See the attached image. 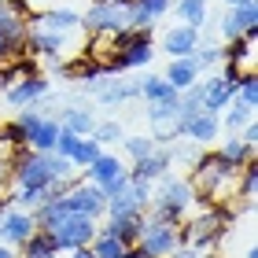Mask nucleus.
Listing matches in <instances>:
<instances>
[{
    "label": "nucleus",
    "instance_id": "72a5a7b5",
    "mask_svg": "<svg viewBox=\"0 0 258 258\" xmlns=\"http://www.w3.org/2000/svg\"><path fill=\"white\" fill-rule=\"evenodd\" d=\"M243 181H240V196H243V203H251L254 199V181H258V166H254V159L251 162H243Z\"/></svg>",
    "mask_w": 258,
    "mask_h": 258
},
{
    "label": "nucleus",
    "instance_id": "6ab92c4d",
    "mask_svg": "<svg viewBox=\"0 0 258 258\" xmlns=\"http://www.w3.org/2000/svg\"><path fill=\"white\" fill-rule=\"evenodd\" d=\"M162 78H166L177 92H184V89H192L196 81H199V67L192 63V55H181V59H173V63H170V70H166Z\"/></svg>",
    "mask_w": 258,
    "mask_h": 258
},
{
    "label": "nucleus",
    "instance_id": "423d86ee",
    "mask_svg": "<svg viewBox=\"0 0 258 258\" xmlns=\"http://www.w3.org/2000/svg\"><path fill=\"white\" fill-rule=\"evenodd\" d=\"M151 55H155V48H151V33L140 30V37H137L133 44L118 48V52L107 59V70H111V74H118V70H140V67L151 63Z\"/></svg>",
    "mask_w": 258,
    "mask_h": 258
},
{
    "label": "nucleus",
    "instance_id": "f257e3e1",
    "mask_svg": "<svg viewBox=\"0 0 258 258\" xmlns=\"http://www.w3.org/2000/svg\"><path fill=\"white\" fill-rule=\"evenodd\" d=\"M196 199L199 196L192 188V181H177V177H170V173H162V188H159V196H151L148 207H155L159 221H181L184 210L196 207Z\"/></svg>",
    "mask_w": 258,
    "mask_h": 258
},
{
    "label": "nucleus",
    "instance_id": "7c9ffc66",
    "mask_svg": "<svg viewBox=\"0 0 258 258\" xmlns=\"http://www.w3.org/2000/svg\"><path fill=\"white\" fill-rule=\"evenodd\" d=\"M232 11H236V22H240V30H243V33H254V26H258V4H254V0L232 4Z\"/></svg>",
    "mask_w": 258,
    "mask_h": 258
},
{
    "label": "nucleus",
    "instance_id": "a211bd4d",
    "mask_svg": "<svg viewBox=\"0 0 258 258\" xmlns=\"http://www.w3.org/2000/svg\"><path fill=\"white\" fill-rule=\"evenodd\" d=\"M19 247H22L19 258H55V254H59V247H55V240H52L48 229H33Z\"/></svg>",
    "mask_w": 258,
    "mask_h": 258
},
{
    "label": "nucleus",
    "instance_id": "4be33fe9",
    "mask_svg": "<svg viewBox=\"0 0 258 258\" xmlns=\"http://www.w3.org/2000/svg\"><path fill=\"white\" fill-rule=\"evenodd\" d=\"M140 225H144V214H129V218H111V225H103V232H111L125 247H133L137 236H140Z\"/></svg>",
    "mask_w": 258,
    "mask_h": 258
},
{
    "label": "nucleus",
    "instance_id": "4c0bfd02",
    "mask_svg": "<svg viewBox=\"0 0 258 258\" xmlns=\"http://www.w3.org/2000/svg\"><path fill=\"white\" fill-rule=\"evenodd\" d=\"M11 52H15V48H11V44H8L4 37H0V63H4V59H8V55H11Z\"/></svg>",
    "mask_w": 258,
    "mask_h": 258
},
{
    "label": "nucleus",
    "instance_id": "9b49d317",
    "mask_svg": "<svg viewBox=\"0 0 258 258\" xmlns=\"http://www.w3.org/2000/svg\"><path fill=\"white\" fill-rule=\"evenodd\" d=\"M44 92H48V78L30 74V78H19V81L8 85V103L11 107H30V103H37Z\"/></svg>",
    "mask_w": 258,
    "mask_h": 258
},
{
    "label": "nucleus",
    "instance_id": "473e14b6",
    "mask_svg": "<svg viewBox=\"0 0 258 258\" xmlns=\"http://www.w3.org/2000/svg\"><path fill=\"white\" fill-rule=\"evenodd\" d=\"M192 63L199 70H210V67H218L221 63V48H214V44H196V52H192Z\"/></svg>",
    "mask_w": 258,
    "mask_h": 258
},
{
    "label": "nucleus",
    "instance_id": "79ce46f5",
    "mask_svg": "<svg viewBox=\"0 0 258 258\" xmlns=\"http://www.w3.org/2000/svg\"><path fill=\"white\" fill-rule=\"evenodd\" d=\"M0 214H4V210H0Z\"/></svg>",
    "mask_w": 258,
    "mask_h": 258
},
{
    "label": "nucleus",
    "instance_id": "dca6fc26",
    "mask_svg": "<svg viewBox=\"0 0 258 258\" xmlns=\"http://www.w3.org/2000/svg\"><path fill=\"white\" fill-rule=\"evenodd\" d=\"M100 100L107 107H122L125 100H137L140 96V81H122V78H111V85H96Z\"/></svg>",
    "mask_w": 258,
    "mask_h": 258
},
{
    "label": "nucleus",
    "instance_id": "aec40b11",
    "mask_svg": "<svg viewBox=\"0 0 258 258\" xmlns=\"http://www.w3.org/2000/svg\"><path fill=\"white\" fill-rule=\"evenodd\" d=\"M26 41H30V48L41 52V55H59L63 44H67V33H52V30L33 26V30H26Z\"/></svg>",
    "mask_w": 258,
    "mask_h": 258
},
{
    "label": "nucleus",
    "instance_id": "412c9836",
    "mask_svg": "<svg viewBox=\"0 0 258 258\" xmlns=\"http://www.w3.org/2000/svg\"><path fill=\"white\" fill-rule=\"evenodd\" d=\"M218 155H221V159H229V162H232V166H236V170H240V166H243V162H251V159H254V148H251V144H247V140H243L240 133H229L225 140H221V148H218Z\"/></svg>",
    "mask_w": 258,
    "mask_h": 258
},
{
    "label": "nucleus",
    "instance_id": "4468645a",
    "mask_svg": "<svg viewBox=\"0 0 258 258\" xmlns=\"http://www.w3.org/2000/svg\"><path fill=\"white\" fill-rule=\"evenodd\" d=\"M133 181H159L162 173H170V151H151V155H144V159H137L133 166L125 170Z\"/></svg>",
    "mask_w": 258,
    "mask_h": 258
},
{
    "label": "nucleus",
    "instance_id": "f8f14e48",
    "mask_svg": "<svg viewBox=\"0 0 258 258\" xmlns=\"http://www.w3.org/2000/svg\"><path fill=\"white\" fill-rule=\"evenodd\" d=\"M199 44V30L188 26V22H177V26L166 30V37H162V48H166L170 59H181V55H192Z\"/></svg>",
    "mask_w": 258,
    "mask_h": 258
},
{
    "label": "nucleus",
    "instance_id": "0eeeda50",
    "mask_svg": "<svg viewBox=\"0 0 258 258\" xmlns=\"http://www.w3.org/2000/svg\"><path fill=\"white\" fill-rule=\"evenodd\" d=\"M63 203L70 214H89V218H100L103 214V192L100 184H70V188L63 192Z\"/></svg>",
    "mask_w": 258,
    "mask_h": 258
},
{
    "label": "nucleus",
    "instance_id": "5701e85b",
    "mask_svg": "<svg viewBox=\"0 0 258 258\" xmlns=\"http://www.w3.org/2000/svg\"><path fill=\"white\" fill-rule=\"evenodd\" d=\"M140 96H144L148 103H162V100H177L181 92L173 89V85H170V81L162 78V74H151V78H144V81H140Z\"/></svg>",
    "mask_w": 258,
    "mask_h": 258
},
{
    "label": "nucleus",
    "instance_id": "bb28decb",
    "mask_svg": "<svg viewBox=\"0 0 258 258\" xmlns=\"http://www.w3.org/2000/svg\"><path fill=\"white\" fill-rule=\"evenodd\" d=\"M177 19L199 30L207 22V0H177Z\"/></svg>",
    "mask_w": 258,
    "mask_h": 258
},
{
    "label": "nucleus",
    "instance_id": "f3484780",
    "mask_svg": "<svg viewBox=\"0 0 258 258\" xmlns=\"http://www.w3.org/2000/svg\"><path fill=\"white\" fill-rule=\"evenodd\" d=\"M170 11V0H133V15H129V26L148 30L151 22H159Z\"/></svg>",
    "mask_w": 258,
    "mask_h": 258
},
{
    "label": "nucleus",
    "instance_id": "a878e982",
    "mask_svg": "<svg viewBox=\"0 0 258 258\" xmlns=\"http://www.w3.org/2000/svg\"><path fill=\"white\" fill-rule=\"evenodd\" d=\"M59 125L70 129V133H78V137H89L92 129H96V118H92L85 107H67L63 118H59Z\"/></svg>",
    "mask_w": 258,
    "mask_h": 258
},
{
    "label": "nucleus",
    "instance_id": "2eb2a0df",
    "mask_svg": "<svg viewBox=\"0 0 258 258\" xmlns=\"http://www.w3.org/2000/svg\"><path fill=\"white\" fill-rule=\"evenodd\" d=\"M33 26L52 30V33H70V30L81 26V15H78L74 8H52V11H44V15L33 19Z\"/></svg>",
    "mask_w": 258,
    "mask_h": 258
},
{
    "label": "nucleus",
    "instance_id": "2f4dec72",
    "mask_svg": "<svg viewBox=\"0 0 258 258\" xmlns=\"http://www.w3.org/2000/svg\"><path fill=\"white\" fill-rule=\"evenodd\" d=\"M122 144H125V155L133 159V162H137V159H144V155H151V151L159 148L151 137H122Z\"/></svg>",
    "mask_w": 258,
    "mask_h": 258
},
{
    "label": "nucleus",
    "instance_id": "a19ab883",
    "mask_svg": "<svg viewBox=\"0 0 258 258\" xmlns=\"http://www.w3.org/2000/svg\"><path fill=\"white\" fill-rule=\"evenodd\" d=\"M221 4H225V8H232V4H243V0H221Z\"/></svg>",
    "mask_w": 258,
    "mask_h": 258
},
{
    "label": "nucleus",
    "instance_id": "ddd939ff",
    "mask_svg": "<svg viewBox=\"0 0 258 258\" xmlns=\"http://www.w3.org/2000/svg\"><path fill=\"white\" fill-rule=\"evenodd\" d=\"M85 173H89V181L92 184H111V181H118V177H125V162L118 159V155H107V151H100L96 159L85 166Z\"/></svg>",
    "mask_w": 258,
    "mask_h": 258
},
{
    "label": "nucleus",
    "instance_id": "20e7f679",
    "mask_svg": "<svg viewBox=\"0 0 258 258\" xmlns=\"http://www.w3.org/2000/svg\"><path fill=\"white\" fill-rule=\"evenodd\" d=\"M129 15H133V0H96L85 15H81V26H85L92 37L96 33H114L129 26Z\"/></svg>",
    "mask_w": 258,
    "mask_h": 258
},
{
    "label": "nucleus",
    "instance_id": "7ed1b4c3",
    "mask_svg": "<svg viewBox=\"0 0 258 258\" xmlns=\"http://www.w3.org/2000/svg\"><path fill=\"white\" fill-rule=\"evenodd\" d=\"M137 247L144 251L148 258H170L173 251L181 247V229L177 221H159V218H144L137 236Z\"/></svg>",
    "mask_w": 258,
    "mask_h": 258
},
{
    "label": "nucleus",
    "instance_id": "f704fd0d",
    "mask_svg": "<svg viewBox=\"0 0 258 258\" xmlns=\"http://www.w3.org/2000/svg\"><path fill=\"white\" fill-rule=\"evenodd\" d=\"M0 140H4V144H26V133H22L19 122H11V125L0 129Z\"/></svg>",
    "mask_w": 258,
    "mask_h": 258
},
{
    "label": "nucleus",
    "instance_id": "b1692460",
    "mask_svg": "<svg viewBox=\"0 0 258 258\" xmlns=\"http://www.w3.org/2000/svg\"><path fill=\"white\" fill-rule=\"evenodd\" d=\"M55 137H59V118H41L37 125H33V133L26 144L33 151H52L55 148Z\"/></svg>",
    "mask_w": 258,
    "mask_h": 258
},
{
    "label": "nucleus",
    "instance_id": "9d476101",
    "mask_svg": "<svg viewBox=\"0 0 258 258\" xmlns=\"http://www.w3.org/2000/svg\"><path fill=\"white\" fill-rule=\"evenodd\" d=\"M199 103H203V111L210 114H221V107H229V100H236V85L225 78H207V81H199Z\"/></svg>",
    "mask_w": 258,
    "mask_h": 258
},
{
    "label": "nucleus",
    "instance_id": "cd10ccee",
    "mask_svg": "<svg viewBox=\"0 0 258 258\" xmlns=\"http://www.w3.org/2000/svg\"><path fill=\"white\" fill-rule=\"evenodd\" d=\"M100 151H103V144H96L92 137H81V140H78V148H74V155H70V162H74L78 170H85L89 162L100 155Z\"/></svg>",
    "mask_w": 258,
    "mask_h": 258
},
{
    "label": "nucleus",
    "instance_id": "39448f33",
    "mask_svg": "<svg viewBox=\"0 0 258 258\" xmlns=\"http://www.w3.org/2000/svg\"><path fill=\"white\" fill-rule=\"evenodd\" d=\"M96 218H89V214H67L59 225H52V240H55V247L59 251H74V247H89L92 236H96Z\"/></svg>",
    "mask_w": 258,
    "mask_h": 258
},
{
    "label": "nucleus",
    "instance_id": "c756f323",
    "mask_svg": "<svg viewBox=\"0 0 258 258\" xmlns=\"http://www.w3.org/2000/svg\"><path fill=\"white\" fill-rule=\"evenodd\" d=\"M96 144H122V137H125V129L118 122H96V129L89 133Z\"/></svg>",
    "mask_w": 258,
    "mask_h": 258
},
{
    "label": "nucleus",
    "instance_id": "1a4fd4ad",
    "mask_svg": "<svg viewBox=\"0 0 258 258\" xmlns=\"http://www.w3.org/2000/svg\"><path fill=\"white\" fill-rule=\"evenodd\" d=\"M177 129H181V137H188V140H192V144L207 148L210 140H218L221 122H218V114H210V111H196L192 118H184Z\"/></svg>",
    "mask_w": 258,
    "mask_h": 258
},
{
    "label": "nucleus",
    "instance_id": "c9c22d12",
    "mask_svg": "<svg viewBox=\"0 0 258 258\" xmlns=\"http://www.w3.org/2000/svg\"><path fill=\"white\" fill-rule=\"evenodd\" d=\"M240 137H243V140H247V144H251V148L258 144V125H254V118H251L247 125H243V129H240Z\"/></svg>",
    "mask_w": 258,
    "mask_h": 258
},
{
    "label": "nucleus",
    "instance_id": "393cba45",
    "mask_svg": "<svg viewBox=\"0 0 258 258\" xmlns=\"http://www.w3.org/2000/svg\"><path fill=\"white\" fill-rule=\"evenodd\" d=\"M251 118H254V107H243L240 100H229V107H221V118H218V122L225 125L229 133H240Z\"/></svg>",
    "mask_w": 258,
    "mask_h": 258
},
{
    "label": "nucleus",
    "instance_id": "f03ea898",
    "mask_svg": "<svg viewBox=\"0 0 258 258\" xmlns=\"http://www.w3.org/2000/svg\"><path fill=\"white\" fill-rule=\"evenodd\" d=\"M229 184H236V166H232L229 159H221L218 151H210V155H199L196 159V177H192V188H203L207 196H221L229 188Z\"/></svg>",
    "mask_w": 258,
    "mask_h": 258
},
{
    "label": "nucleus",
    "instance_id": "ea45409f",
    "mask_svg": "<svg viewBox=\"0 0 258 258\" xmlns=\"http://www.w3.org/2000/svg\"><path fill=\"white\" fill-rule=\"evenodd\" d=\"M0 258H19V254H15V251H11V247H8V243H0Z\"/></svg>",
    "mask_w": 258,
    "mask_h": 258
},
{
    "label": "nucleus",
    "instance_id": "c85d7f7f",
    "mask_svg": "<svg viewBox=\"0 0 258 258\" xmlns=\"http://www.w3.org/2000/svg\"><path fill=\"white\" fill-rule=\"evenodd\" d=\"M236 100L243 107H258V78L254 74H240L236 81Z\"/></svg>",
    "mask_w": 258,
    "mask_h": 258
},
{
    "label": "nucleus",
    "instance_id": "6e6552de",
    "mask_svg": "<svg viewBox=\"0 0 258 258\" xmlns=\"http://www.w3.org/2000/svg\"><path fill=\"white\" fill-rule=\"evenodd\" d=\"M33 229H37L33 210H8V214H0V243H8V247H19Z\"/></svg>",
    "mask_w": 258,
    "mask_h": 258
},
{
    "label": "nucleus",
    "instance_id": "e433bc0d",
    "mask_svg": "<svg viewBox=\"0 0 258 258\" xmlns=\"http://www.w3.org/2000/svg\"><path fill=\"white\" fill-rule=\"evenodd\" d=\"M67 258H92L89 247H74V251H67Z\"/></svg>",
    "mask_w": 258,
    "mask_h": 258
},
{
    "label": "nucleus",
    "instance_id": "58836bf2",
    "mask_svg": "<svg viewBox=\"0 0 258 258\" xmlns=\"http://www.w3.org/2000/svg\"><path fill=\"white\" fill-rule=\"evenodd\" d=\"M122 258H148V254H144V251H140L137 243H133V247H125V254H122Z\"/></svg>",
    "mask_w": 258,
    "mask_h": 258
}]
</instances>
